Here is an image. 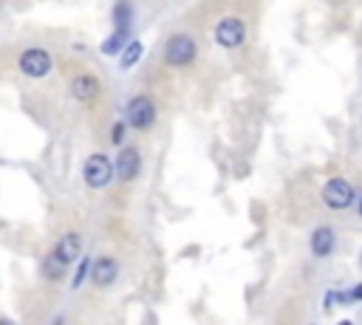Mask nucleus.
Here are the masks:
<instances>
[{
  "instance_id": "nucleus-5",
  "label": "nucleus",
  "mask_w": 362,
  "mask_h": 325,
  "mask_svg": "<svg viewBox=\"0 0 362 325\" xmlns=\"http://www.w3.org/2000/svg\"><path fill=\"white\" fill-rule=\"evenodd\" d=\"M51 54L45 51V48H37V45H31V48H25L23 54H20V71L28 76V79H42L48 71H51Z\"/></svg>"
},
{
  "instance_id": "nucleus-6",
  "label": "nucleus",
  "mask_w": 362,
  "mask_h": 325,
  "mask_svg": "<svg viewBox=\"0 0 362 325\" xmlns=\"http://www.w3.org/2000/svg\"><path fill=\"white\" fill-rule=\"evenodd\" d=\"M246 40V23L240 17H223L215 25V42L223 48H238Z\"/></svg>"
},
{
  "instance_id": "nucleus-4",
  "label": "nucleus",
  "mask_w": 362,
  "mask_h": 325,
  "mask_svg": "<svg viewBox=\"0 0 362 325\" xmlns=\"http://www.w3.org/2000/svg\"><path fill=\"white\" fill-rule=\"evenodd\" d=\"M124 116H127V124H130V127L147 130V127H153V122H156V105H153L150 96L139 93V96H133V99L127 102Z\"/></svg>"
},
{
  "instance_id": "nucleus-9",
  "label": "nucleus",
  "mask_w": 362,
  "mask_h": 325,
  "mask_svg": "<svg viewBox=\"0 0 362 325\" xmlns=\"http://www.w3.org/2000/svg\"><path fill=\"white\" fill-rule=\"evenodd\" d=\"M116 277H119V263H116L113 257L102 254V257H96V260L90 263V280H93L99 288L113 285V283H116Z\"/></svg>"
},
{
  "instance_id": "nucleus-18",
  "label": "nucleus",
  "mask_w": 362,
  "mask_h": 325,
  "mask_svg": "<svg viewBox=\"0 0 362 325\" xmlns=\"http://www.w3.org/2000/svg\"><path fill=\"white\" fill-rule=\"evenodd\" d=\"M348 302H362V283L348 291Z\"/></svg>"
},
{
  "instance_id": "nucleus-1",
  "label": "nucleus",
  "mask_w": 362,
  "mask_h": 325,
  "mask_svg": "<svg viewBox=\"0 0 362 325\" xmlns=\"http://www.w3.org/2000/svg\"><path fill=\"white\" fill-rule=\"evenodd\" d=\"M195 54H198V45H195V40L189 34H173L164 42V62L173 65V68L189 65L195 59Z\"/></svg>"
},
{
  "instance_id": "nucleus-13",
  "label": "nucleus",
  "mask_w": 362,
  "mask_h": 325,
  "mask_svg": "<svg viewBox=\"0 0 362 325\" xmlns=\"http://www.w3.org/2000/svg\"><path fill=\"white\" fill-rule=\"evenodd\" d=\"M141 54H144V45H141L139 40H130V42L122 48V57H119V68H122V71L133 68V65L141 59Z\"/></svg>"
},
{
  "instance_id": "nucleus-7",
  "label": "nucleus",
  "mask_w": 362,
  "mask_h": 325,
  "mask_svg": "<svg viewBox=\"0 0 362 325\" xmlns=\"http://www.w3.org/2000/svg\"><path fill=\"white\" fill-rule=\"evenodd\" d=\"M51 254H54L57 260H62L65 266H71L74 260L82 257V235H79V232H65V235L54 243Z\"/></svg>"
},
{
  "instance_id": "nucleus-15",
  "label": "nucleus",
  "mask_w": 362,
  "mask_h": 325,
  "mask_svg": "<svg viewBox=\"0 0 362 325\" xmlns=\"http://www.w3.org/2000/svg\"><path fill=\"white\" fill-rule=\"evenodd\" d=\"M65 268H68V266H65L62 260H57L54 254H48V257H45V263H42V274H45L48 280H62Z\"/></svg>"
},
{
  "instance_id": "nucleus-17",
  "label": "nucleus",
  "mask_w": 362,
  "mask_h": 325,
  "mask_svg": "<svg viewBox=\"0 0 362 325\" xmlns=\"http://www.w3.org/2000/svg\"><path fill=\"white\" fill-rule=\"evenodd\" d=\"M110 138H113V144H116V147H122V144H124V122H116V124H113Z\"/></svg>"
},
{
  "instance_id": "nucleus-11",
  "label": "nucleus",
  "mask_w": 362,
  "mask_h": 325,
  "mask_svg": "<svg viewBox=\"0 0 362 325\" xmlns=\"http://www.w3.org/2000/svg\"><path fill=\"white\" fill-rule=\"evenodd\" d=\"M337 246V232L331 226H317L311 232V254L314 257H328Z\"/></svg>"
},
{
  "instance_id": "nucleus-12",
  "label": "nucleus",
  "mask_w": 362,
  "mask_h": 325,
  "mask_svg": "<svg viewBox=\"0 0 362 325\" xmlns=\"http://www.w3.org/2000/svg\"><path fill=\"white\" fill-rule=\"evenodd\" d=\"M127 34H130V28H113V34L102 42V54H107V57L122 54V48L127 45Z\"/></svg>"
},
{
  "instance_id": "nucleus-3",
  "label": "nucleus",
  "mask_w": 362,
  "mask_h": 325,
  "mask_svg": "<svg viewBox=\"0 0 362 325\" xmlns=\"http://www.w3.org/2000/svg\"><path fill=\"white\" fill-rule=\"evenodd\" d=\"M320 195H322V203L328 206V209H348L351 203H354V187L345 181V178H328L325 184H322V189H320Z\"/></svg>"
},
{
  "instance_id": "nucleus-19",
  "label": "nucleus",
  "mask_w": 362,
  "mask_h": 325,
  "mask_svg": "<svg viewBox=\"0 0 362 325\" xmlns=\"http://www.w3.org/2000/svg\"><path fill=\"white\" fill-rule=\"evenodd\" d=\"M359 215H362V198H359Z\"/></svg>"
},
{
  "instance_id": "nucleus-10",
  "label": "nucleus",
  "mask_w": 362,
  "mask_h": 325,
  "mask_svg": "<svg viewBox=\"0 0 362 325\" xmlns=\"http://www.w3.org/2000/svg\"><path fill=\"white\" fill-rule=\"evenodd\" d=\"M71 96L76 102H93L99 96V79L93 73H76L71 79Z\"/></svg>"
},
{
  "instance_id": "nucleus-8",
  "label": "nucleus",
  "mask_w": 362,
  "mask_h": 325,
  "mask_svg": "<svg viewBox=\"0 0 362 325\" xmlns=\"http://www.w3.org/2000/svg\"><path fill=\"white\" fill-rule=\"evenodd\" d=\"M141 170V155L136 147H119V155L113 161V172H119L122 181H133Z\"/></svg>"
},
{
  "instance_id": "nucleus-16",
  "label": "nucleus",
  "mask_w": 362,
  "mask_h": 325,
  "mask_svg": "<svg viewBox=\"0 0 362 325\" xmlns=\"http://www.w3.org/2000/svg\"><path fill=\"white\" fill-rule=\"evenodd\" d=\"M88 271H90V260L88 257H79V268H76V274H74V288H79L82 283H85V277H88Z\"/></svg>"
},
{
  "instance_id": "nucleus-14",
  "label": "nucleus",
  "mask_w": 362,
  "mask_h": 325,
  "mask_svg": "<svg viewBox=\"0 0 362 325\" xmlns=\"http://www.w3.org/2000/svg\"><path fill=\"white\" fill-rule=\"evenodd\" d=\"M130 20H133V8L127 0H119L113 6V28H130Z\"/></svg>"
},
{
  "instance_id": "nucleus-2",
  "label": "nucleus",
  "mask_w": 362,
  "mask_h": 325,
  "mask_svg": "<svg viewBox=\"0 0 362 325\" xmlns=\"http://www.w3.org/2000/svg\"><path fill=\"white\" fill-rule=\"evenodd\" d=\"M82 175H85V184L90 189H102L113 178V161L105 153H90L82 164Z\"/></svg>"
}]
</instances>
